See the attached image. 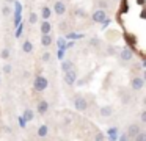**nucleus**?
Returning <instances> with one entry per match:
<instances>
[{
    "mask_svg": "<svg viewBox=\"0 0 146 141\" xmlns=\"http://www.w3.org/2000/svg\"><path fill=\"white\" fill-rule=\"evenodd\" d=\"M74 108H76L77 111H86L88 102H86V99L82 94H76V97H74Z\"/></svg>",
    "mask_w": 146,
    "mask_h": 141,
    "instance_id": "f257e3e1",
    "label": "nucleus"
},
{
    "mask_svg": "<svg viewBox=\"0 0 146 141\" xmlns=\"http://www.w3.org/2000/svg\"><path fill=\"white\" fill-rule=\"evenodd\" d=\"M49 86V81L46 77H41V75H38V77L35 78V81H33V88H35V91H38V93H42V91H46Z\"/></svg>",
    "mask_w": 146,
    "mask_h": 141,
    "instance_id": "f03ea898",
    "label": "nucleus"
},
{
    "mask_svg": "<svg viewBox=\"0 0 146 141\" xmlns=\"http://www.w3.org/2000/svg\"><path fill=\"white\" fill-rule=\"evenodd\" d=\"M76 80H77V71H76V68H71L69 71L64 72V83L74 85V83H76Z\"/></svg>",
    "mask_w": 146,
    "mask_h": 141,
    "instance_id": "7ed1b4c3",
    "label": "nucleus"
},
{
    "mask_svg": "<svg viewBox=\"0 0 146 141\" xmlns=\"http://www.w3.org/2000/svg\"><path fill=\"white\" fill-rule=\"evenodd\" d=\"M91 19L94 22H98V24H101V22H105L107 21V13L104 11V9H96L94 13H93Z\"/></svg>",
    "mask_w": 146,
    "mask_h": 141,
    "instance_id": "20e7f679",
    "label": "nucleus"
},
{
    "mask_svg": "<svg viewBox=\"0 0 146 141\" xmlns=\"http://www.w3.org/2000/svg\"><path fill=\"white\" fill-rule=\"evenodd\" d=\"M140 132H141V128H140L138 124H130L129 127H127L126 133H127V138H129V140H133V138H135Z\"/></svg>",
    "mask_w": 146,
    "mask_h": 141,
    "instance_id": "39448f33",
    "label": "nucleus"
},
{
    "mask_svg": "<svg viewBox=\"0 0 146 141\" xmlns=\"http://www.w3.org/2000/svg\"><path fill=\"white\" fill-rule=\"evenodd\" d=\"M143 86H145V78L143 77H133L132 80H130V88H132L133 91L141 89Z\"/></svg>",
    "mask_w": 146,
    "mask_h": 141,
    "instance_id": "423d86ee",
    "label": "nucleus"
},
{
    "mask_svg": "<svg viewBox=\"0 0 146 141\" xmlns=\"http://www.w3.org/2000/svg\"><path fill=\"white\" fill-rule=\"evenodd\" d=\"M54 13L57 16H63L64 13H66V5H64L61 0H58V2L54 3Z\"/></svg>",
    "mask_w": 146,
    "mask_h": 141,
    "instance_id": "0eeeda50",
    "label": "nucleus"
},
{
    "mask_svg": "<svg viewBox=\"0 0 146 141\" xmlns=\"http://www.w3.org/2000/svg\"><path fill=\"white\" fill-rule=\"evenodd\" d=\"M132 58H133V53H132V50H130V49H123L119 52V60H121V61L127 63V61H130Z\"/></svg>",
    "mask_w": 146,
    "mask_h": 141,
    "instance_id": "6e6552de",
    "label": "nucleus"
},
{
    "mask_svg": "<svg viewBox=\"0 0 146 141\" xmlns=\"http://www.w3.org/2000/svg\"><path fill=\"white\" fill-rule=\"evenodd\" d=\"M36 110H38L39 115H46L49 111V102L47 100H39L38 105H36Z\"/></svg>",
    "mask_w": 146,
    "mask_h": 141,
    "instance_id": "1a4fd4ad",
    "label": "nucleus"
},
{
    "mask_svg": "<svg viewBox=\"0 0 146 141\" xmlns=\"http://www.w3.org/2000/svg\"><path fill=\"white\" fill-rule=\"evenodd\" d=\"M99 115H101L102 118H110V116L113 115V107H110V105L101 107V110H99Z\"/></svg>",
    "mask_w": 146,
    "mask_h": 141,
    "instance_id": "9d476101",
    "label": "nucleus"
},
{
    "mask_svg": "<svg viewBox=\"0 0 146 141\" xmlns=\"http://www.w3.org/2000/svg\"><path fill=\"white\" fill-rule=\"evenodd\" d=\"M50 30H52V25L49 21H42L41 22V33L42 34H50Z\"/></svg>",
    "mask_w": 146,
    "mask_h": 141,
    "instance_id": "9b49d317",
    "label": "nucleus"
},
{
    "mask_svg": "<svg viewBox=\"0 0 146 141\" xmlns=\"http://www.w3.org/2000/svg\"><path fill=\"white\" fill-rule=\"evenodd\" d=\"M36 133H38L39 138H46V136L49 135V127H47L46 124L39 125V127H38V132H36Z\"/></svg>",
    "mask_w": 146,
    "mask_h": 141,
    "instance_id": "f8f14e48",
    "label": "nucleus"
},
{
    "mask_svg": "<svg viewBox=\"0 0 146 141\" xmlns=\"http://www.w3.org/2000/svg\"><path fill=\"white\" fill-rule=\"evenodd\" d=\"M50 14H52V9L49 8V6H42L41 8V16H42L44 21H47V19L50 17Z\"/></svg>",
    "mask_w": 146,
    "mask_h": 141,
    "instance_id": "ddd939ff",
    "label": "nucleus"
},
{
    "mask_svg": "<svg viewBox=\"0 0 146 141\" xmlns=\"http://www.w3.org/2000/svg\"><path fill=\"white\" fill-rule=\"evenodd\" d=\"M41 44L44 47L50 46V44H52V36H50V34H42V36H41Z\"/></svg>",
    "mask_w": 146,
    "mask_h": 141,
    "instance_id": "4468645a",
    "label": "nucleus"
},
{
    "mask_svg": "<svg viewBox=\"0 0 146 141\" xmlns=\"http://www.w3.org/2000/svg\"><path fill=\"white\" fill-rule=\"evenodd\" d=\"M22 50L25 53H32L33 52V44L30 42V41H24V44H22Z\"/></svg>",
    "mask_w": 146,
    "mask_h": 141,
    "instance_id": "2eb2a0df",
    "label": "nucleus"
},
{
    "mask_svg": "<svg viewBox=\"0 0 146 141\" xmlns=\"http://www.w3.org/2000/svg\"><path fill=\"white\" fill-rule=\"evenodd\" d=\"M24 121L25 122H29V121H33V111L30 108H25V111H24Z\"/></svg>",
    "mask_w": 146,
    "mask_h": 141,
    "instance_id": "dca6fc26",
    "label": "nucleus"
},
{
    "mask_svg": "<svg viewBox=\"0 0 146 141\" xmlns=\"http://www.w3.org/2000/svg\"><path fill=\"white\" fill-rule=\"evenodd\" d=\"M29 22L32 25H35L36 22H38V14H36V13H30L29 14Z\"/></svg>",
    "mask_w": 146,
    "mask_h": 141,
    "instance_id": "f3484780",
    "label": "nucleus"
},
{
    "mask_svg": "<svg viewBox=\"0 0 146 141\" xmlns=\"http://www.w3.org/2000/svg\"><path fill=\"white\" fill-rule=\"evenodd\" d=\"M133 141H146V132H145V130H141L135 138H133Z\"/></svg>",
    "mask_w": 146,
    "mask_h": 141,
    "instance_id": "a211bd4d",
    "label": "nucleus"
},
{
    "mask_svg": "<svg viewBox=\"0 0 146 141\" xmlns=\"http://www.w3.org/2000/svg\"><path fill=\"white\" fill-rule=\"evenodd\" d=\"M71 68H74V64H72L71 61H64L63 64H61V69H63L64 72H66V71H69Z\"/></svg>",
    "mask_w": 146,
    "mask_h": 141,
    "instance_id": "6ab92c4d",
    "label": "nucleus"
},
{
    "mask_svg": "<svg viewBox=\"0 0 146 141\" xmlns=\"http://www.w3.org/2000/svg\"><path fill=\"white\" fill-rule=\"evenodd\" d=\"M0 56H2V60H8L10 58V49H3L2 53H0Z\"/></svg>",
    "mask_w": 146,
    "mask_h": 141,
    "instance_id": "aec40b11",
    "label": "nucleus"
},
{
    "mask_svg": "<svg viewBox=\"0 0 146 141\" xmlns=\"http://www.w3.org/2000/svg\"><path fill=\"white\" fill-rule=\"evenodd\" d=\"M50 56H52V55H50V52H44V53L41 55V60L47 63V61H50Z\"/></svg>",
    "mask_w": 146,
    "mask_h": 141,
    "instance_id": "412c9836",
    "label": "nucleus"
},
{
    "mask_svg": "<svg viewBox=\"0 0 146 141\" xmlns=\"http://www.w3.org/2000/svg\"><path fill=\"white\" fill-rule=\"evenodd\" d=\"M2 69H3V72H5L7 75H10V74H11V71H13L11 64H3V68H2Z\"/></svg>",
    "mask_w": 146,
    "mask_h": 141,
    "instance_id": "4be33fe9",
    "label": "nucleus"
},
{
    "mask_svg": "<svg viewBox=\"0 0 146 141\" xmlns=\"http://www.w3.org/2000/svg\"><path fill=\"white\" fill-rule=\"evenodd\" d=\"M140 122L146 124V111H141V115H140Z\"/></svg>",
    "mask_w": 146,
    "mask_h": 141,
    "instance_id": "5701e85b",
    "label": "nucleus"
},
{
    "mask_svg": "<svg viewBox=\"0 0 146 141\" xmlns=\"http://www.w3.org/2000/svg\"><path fill=\"white\" fill-rule=\"evenodd\" d=\"M2 13H3V16H8V14L11 13L10 6H3V9H2Z\"/></svg>",
    "mask_w": 146,
    "mask_h": 141,
    "instance_id": "b1692460",
    "label": "nucleus"
},
{
    "mask_svg": "<svg viewBox=\"0 0 146 141\" xmlns=\"http://www.w3.org/2000/svg\"><path fill=\"white\" fill-rule=\"evenodd\" d=\"M94 140H96V141H104V135H102V133H98Z\"/></svg>",
    "mask_w": 146,
    "mask_h": 141,
    "instance_id": "393cba45",
    "label": "nucleus"
},
{
    "mask_svg": "<svg viewBox=\"0 0 146 141\" xmlns=\"http://www.w3.org/2000/svg\"><path fill=\"white\" fill-rule=\"evenodd\" d=\"M7 2H14V0H7Z\"/></svg>",
    "mask_w": 146,
    "mask_h": 141,
    "instance_id": "a878e982",
    "label": "nucleus"
}]
</instances>
